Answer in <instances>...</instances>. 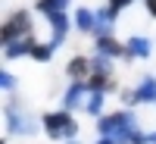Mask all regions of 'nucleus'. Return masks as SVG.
<instances>
[{
  "label": "nucleus",
  "instance_id": "nucleus-4",
  "mask_svg": "<svg viewBox=\"0 0 156 144\" xmlns=\"http://www.w3.org/2000/svg\"><path fill=\"white\" fill-rule=\"evenodd\" d=\"M34 50V38L28 35V38H19V41H12V44H3V54H6V60H16V57H22V54H31Z\"/></svg>",
  "mask_w": 156,
  "mask_h": 144
},
{
  "label": "nucleus",
  "instance_id": "nucleus-7",
  "mask_svg": "<svg viewBox=\"0 0 156 144\" xmlns=\"http://www.w3.org/2000/svg\"><path fill=\"white\" fill-rule=\"evenodd\" d=\"M75 25H78L81 31H94V28H97V16H94L87 6H78V13H75Z\"/></svg>",
  "mask_w": 156,
  "mask_h": 144
},
{
  "label": "nucleus",
  "instance_id": "nucleus-10",
  "mask_svg": "<svg viewBox=\"0 0 156 144\" xmlns=\"http://www.w3.org/2000/svg\"><path fill=\"white\" fill-rule=\"evenodd\" d=\"M84 91H87V85H78V82H75V85H72V88L66 91V97H62V107H66V110H72L75 103L84 97Z\"/></svg>",
  "mask_w": 156,
  "mask_h": 144
},
{
  "label": "nucleus",
  "instance_id": "nucleus-11",
  "mask_svg": "<svg viewBox=\"0 0 156 144\" xmlns=\"http://www.w3.org/2000/svg\"><path fill=\"white\" fill-rule=\"evenodd\" d=\"M50 25H53V44H59L62 38H66V25H69L66 13H59V16H53V19H50Z\"/></svg>",
  "mask_w": 156,
  "mask_h": 144
},
{
  "label": "nucleus",
  "instance_id": "nucleus-8",
  "mask_svg": "<svg viewBox=\"0 0 156 144\" xmlns=\"http://www.w3.org/2000/svg\"><path fill=\"white\" fill-rule=\"evenodd\" d=\"M97 50H103V54H109V57H128V47L115 44L112 38H97ZM128 60H131V57H128Z\"/></svg>",
  "mask_w": 156,
  "mask_h": 144
},
{
  "label": "nucleus",
  "instance_id": "nucleus-14",
  "mask_svg": "<svg viewBox=\"0 0 156 144\" xmlns=\"http://www.w3.org/2000/svg\"><path fill=\"white\" fill-rule=\"evenodd\" d=\"M87 113L90 116H100L103 113V94H94V97L87 100Z\"/></svg>",
  "mask_w": 156,
  "mask_h": 144
},
{
  "label": "nucleus",
  "instance_id": "nucleus-15",
  "mask_svg": "<svg viewBox=\"0 0 156 144\" xmlns=\"http://www.w3.org/2000/svg\"><path fill=\"white\" fill-rule=\"evenodd\" d=\"M94 75H109V63H106V57H97V60H94Z\"/></svg>",
  "mask_w": 156,
  "mask_h": 144
},
{
  "label": "nucleus",
  "instance_id": "nucleus-1",
  "mask_svg": "<svg viewBox=\"0 0 156 144\" xmlns=\"http://www.w3.org/2000/svg\"><path fill=\"white\" fill-rule=\"evenodd\" d=\"M137 135V122H134V116L122 110V113H112V116H103L100 119V138H122V144L128 141L131 144V138Z\"/></svg>",
  "mask_w": 156,
  "mask_h": 144
},
{
  "label": "nucleus",
  "instance_id": "nucleus-2",
  "mask_svg": "<svg viewBox=\"0 0 156 144\" xmlns=\"http://www.w3.org/2000/svg\"><path fill=\"white\" fill-rule=\"evenodd\" d=\"M44 128H47L50 138H75L78 122L72 119L69 110H56V113H47L44 116Z\"/></svg>",
  "mask_w": 156,
  "mask_h": 144
},
{
  "label": "nucleus",
  "instance_id": "nucleus-6",
  "mask_svg": "<svg viewBox=\"0 0 156 144\" xmlns=\"http://www.w3.org/2000/svg\"><path fill=\"white\" fill-rule=\"evenodd\" d=\"M66 6H69V0H37V9H41L47 19H53V16H59V13H66Z\"/></svg>",
  "mask_w": 156,
  "mask_h": 144
},
{
  "label": "nucleus",
  "instance_id": "nucleus-16",
  "mask_svg": "<svg viewBox=\"0 0 156 144\" xmlns=\"http://www.w3.org/2000/svg\"><path fill=\"white\" fill-rule=\"evenodd\" d=\"M128 3H131V0H109V6H112V9H115V13H119V9H125V6H128Z\"/></svg>",
  "mask_w": 156,
  "mask_h": 144
},
{
  "label": "nucleus",
  "instance_id": "nucleus-19",
  "mask_svg": "<svg viewBox=\"0 0 156 144\" xmlns=\"http://www.w3.org/2000/svg\"><path fill=\"white\" fill-rule=\"evenodd\" d=\"M97 144H115V141H112V138H100Z\"/></svg>",
  "mask_w": 156,
  "mask_h": 144
},
{
  "label": "nucleus",
  "instance_id": "nucleus-12",
  "mask_svg": "<svg viewBox=\"0 0 156 144\" xmlns=\"http://www.w3.org/2000/svg\"><path fill=\"white\" fill-rule=\"evenodd\" d=\"M50 57H53V44H34V50H31V60H37V63H47Z\"/></svg>",
  "mask_w": 156,
  "mask_h": 144
},
{
  "label": "nucleus",
  "instance_id": "nucleus-18",
  "mask_svg": "<svg viewBox=\"0 0 156 144\" xmlns=\"http://www.w3.org/2000/svg\"><path fill=\"white\" fill-rule=\"evenodd\" d=\"M147 9H150L153 16H156V0H147Z\"/></svg>",
  "mask_w": 156,
  "mask_h": 144
},
{
  "label": "nucleus",
  "instance_id": "nucleus-13",
  "mask_svg": "<svg viewBox=\"0 0 156 144\" xmlns=\"http://www.w3.org/2000/svg\"><path fill=\"white\" fill-rule=\"evenodd\" d=\"M84 72H87V60L84 57H75L69 63V75H84Z\"/></svg>",
  "mask_w": 156,
  "mask_h": 144
},
{
  "label": "nucleus",
  "instance_id": "nucleus-17",
  "mask_svg": "<svg viewBox=\"0 0 156 144\" xmlns=\"http://www.w3.org/2000/svg\"><path fill=\"white\" fill-rule=\"evenodd\" d=\"M0 82H3V88H12V82H16V78H12L9 72H3V75H0Z\"/></svg>",
  "mask_w": 156,
  "mask_h": 144
},
{
  "label": "nucleus",
  "instance_id": "nucleus-3",
  "mask_svg": "<svg viewBox=\"0 0 156 144\" xmlns=\"http://www.w3.org/2000/svg\"><path fill=\"white\" fill-rule=\"evenodd\" d=\"M28 38L31 35V16L25 9H16L12 16L3 22V28H0V38H3V44H12V41H19V38Z\"/></svg>",
  "mask_w": 156,
  "mask_h": 144
},
{
  "label": "nucleus",
  "instance_id": "nucleus-9",
  "mask_svg": "<svg viewBox=\"0 0 156 144\" xmlns=\"http://www.w3.org/2000/svg\"><path fill=\"white\" fill-rule=\"evenodd\" d=\"M134 100H156V78H153V75H147L144 82H140Z\"/></svg>",
  "mask_w": 156,
  "mask_h": 144
},
{
  "label": "nucleus",
  "instance_id": "nucleus-5",
  "mask_svg": "<svg viewBox=\"0 0 156 144\" xmlns=\"http://www.w3.org/2000/svg\"><path fill=\"white\" fill-rule=\"evenodd\" d=\"M125 47H128V57H131V60H134V57L147 60V57H150V50H153V44L147 41V38H137V35H134V38H128V44H125Z\"/></svg>",
  "mask_w": 156,
  "mask_h": 144
}]
</instances>
